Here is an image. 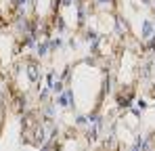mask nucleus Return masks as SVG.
Returning <instances> with one entry per match:
<instances>
[{
  "mask_svg": "<svg viewBox=\"0 0 155 151\" xmlns=\"http://www.w3.org/2000/svg\"><path fill=\"white\" fill-rule=\"evenodd\" d=\"M63 80L69 109L82 120H97L111 99V63L92 52L78 57L67 65Z\"/></svg>",
  "mask_w": 155,
  "mask_h": 151,
  "instance_id": "obj_1",
  "label": "nucleus"
},
{
  "mask_svg": "<svg viewBox=\"0 0 155 151\" xmlns=\"http://www.w3.org/2000/svg\"><path fill=\"white\" fill-rule=\"evenodd\" d=\"M145 42L122 29L117 49L111 57V101L117 109H130L140 95V69Z\"/></svg>",
  "mask_w": 155,
  "mask_h": 151,
  "instance_id": "obj_2",
  "label": "nucleus"
},
{
  "mask_svg": "<svg viewBox=\"0 0 155 151\" xmlns=\"http://www.w3.org/2000/svg\"><path fill=\"white\" fill-rule=\"evenodd\" d=\"M44 82V67L36 55H19L4 72V99L11 113L21 116L38 99Z\"/></svg>",
  "mask_w": 155,
  "mask_h": 151,
  "instance_id": "obj_3",
  "label": "nucleus"
},
{
  "mask_svg": "<svg viewBox=\"0 0 155 151\" xmlns=\"http://www.w3.org/2000/svg\"><path fill=\"white\" fill-rule=\"evenodd\" d=\"M122 29L136 36L140 42L155 38V4L153 0H111Z\"/></svg>",
  "mask_w": 155,
  "mask_h": 151,
  "instance_id": "obj_4",
  "label": "nucleus"
},
{
  "mask_svg": "<svg viewBox=\"0 0 155 151\" xmlns=\"http://www.w3.org/2000/svg\"><path fill=\"white\" fill-rule=\"evenodd\" d=\"M61 0H23L21 19L25 21L31 36L51 38L59 27Z\"/></svg>",
  "mask_w": 155,
  "mask_h": 151,
  "instance_id": "obj_5",
  "label": "nucleus"
},
{
  "mask_svg": "<svg viewBox=\"0 0 155 151\" xmlns=\"http://www.w3.org/2000/svg\"><path fill=\"white\" fill-rule=\"evenodd\" d=\"M57 128L52 120L40 109V107H29L21 113V143L29 147H46L48 139L57 136Z\"/></svg>",
  "mask_w": 155,
  "mask_h": 151,
  "instance_id": "obj_6",
  "label": "nucleus"
},
{
  "mask_svg": "<svg viewBox=\"0 0 155 151\" xmlns=\"http://www.w3.org/2000/svg\"><path fill=\"white\" fill-rule=\"evenodd\" d=\"M140 95L147 101H155V38L145 44L143 69H140Z\"/></svg>",
  "mask_w": 155,
  "mask_h": 151,
  "instance_id": "obj_7",
  "label": "nucleus"
},
{
  "mask_svg": "<svg viewBox=\"0 0 155 151\" xmlns=\"http://www.w3.org/2000/svg\"><path fill=\"white\" fill-rule=\"evenodd\" d=\"M23 0H0V29H11L21 21Z\"/></svg>",
  "mask_w": 155,
  "mask_h": 151,
  "instance_id": "obj_8",
  "label": "nucleus"
},
{
  "mask_svg": "<svg viewBox=\"0 0 155 151\" xmlns=\"http://www.w3.org/2000/svg\"><path fill=\"white\" fill-rule=\"evenodd\" d=\"M8 113H11L8 103L4 99V95H0V139H2V134L6 130V124H8Z\"/></svg>",
  "mask_w": 155,
  "mask_h": 151,
  "instance_id": "obj_9",
  "label": "nucleus"
},
{
  "mask_svg": "<svg viewBox=\"0 0 155 151\" xmlns=\"http://www.w3.org/2000/svg\"><path fill=\"white\" fill-rule=\"evenodd\" d=\"M0 80H4V72H2V57H0Z\"/></svg>",
  "mask_w": 155,
  "mask_h": 151,
  "instance_id": "obj_10",
  "label": "nucleus"
},
{
  "mask_svg": "<svg viewBox=\"0 0 155 151\" xmlns=\"http://www.w3.org/2000/svg\"><path fill=\"white\" fill-rule=\"evenodd\" d=\"M80 2H84V4H86V6H88V4H92V2H94V0H80Z\"/></svg>",
  "mask_w": 155,
  "mask_h": 151,
  "instance_id": "obj_11",
  "label": "nucleus"
}]
</instances>
